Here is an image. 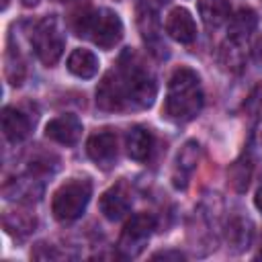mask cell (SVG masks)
Masks as SVG:
<instances>
[{
  "label": "cell",
  "mask_w": 262,
  "mask_h": 262,
  "mask_svg": "<svg viewBox=\"0 0 262 262\" xmlns=\"http://www.w3.org/2000/svg\"><path fill=\"white\" fill-rule=\"evenodd\" d=\"M199 160H201V145L190 139L180 147V151L176 156V170L182 174V178H186L196 168Z\"/></svg>",
  "instance_id": "23"
},
{
  "label": "cell",
  "mask_w": 262,
  "mask_h": 262,
  "mask_svg": "<svg viewBox=\"0 0 262 262\" xmlns=\"http://www.w3.org/2000/svg\"><path fill=\"white\" fill-rule=\"evenodd\" d=\"M199 14L205 27L217 29L229 18V2L227 0H199Z\"/></svg>",
  "instance_id": "18"
},
{
  "label": "cell",
  "mask_w": 262,
  "mask_h": 262,
  "mask_svg": "<svg viewBox=\"0 0 262 262\" xmlns=\"http://www.w3.org/2000/svg\"><path fill=\"white\" fill-rule=\"evenodd\" d=\"M143 2H147V4H151V6H156V8H160V6L168 4L170 0H143Z\"/></svg>",
  "instance_id": "29"
},
{
  "label": "cell",
  "mask_w": 262,
  "mask_h": 262,
  "mask_svg": "<svg viewBox=\"0 0 262 262\" xmlns=\"http://www.w3.org/2000/svg\"><path fill=\"white\" fill-rule=\"evenodd\" d=\"M96 104L100 111L106 113H115V111H123L129 106L127 100V90L123 84V78L117 70H111L98 84L96 88Z\"/></svg>",
  "instance_id": "8"
},
{
  "label": "cell",
  "mask_w": 262,
  "mask_h": 262,
  "mask_svg": "<svg viewBox=\"0 0 262 262\" xmlns=\"http://www.w3.org/2000/svg\"><path fill=\"white\" fill-rule=\"evenodd\" d=\"M68 70L78 78H94L98 72V57L90 49H74L68 57Z\"/></svg>",
  "instance_id": "17"
},
{
  "label": "cell",
  "mask_w": 262,
  "mask_h": 262,
  "mask_svg": "<svg viewBox=\"0 0 262 262\" xmlns=\"http://www.w3.org/2000/svg\"><path fill=\"white\" fill-rule=\"evenodd\" d=\"M45 135L61 145H76L82 135V123L76 115H59L45 125Z\"/></svg>",
  "instance_id": "10"
},
{
  "label": "cell",
  "mask_w": 262,
  "mask_h": 262,
  "mask_svg": "<svg viewBox=\"0 0 262 262\" xmlns=\"http://www.w3.org/2000/svg\"><path fill=\"white\" fill-rule=\"evenodd\" d=\"M166 33L182 45L192 43L196 39V25H194L192 14L186 8H180V6L174 8L166 18Z\"/></svg>",
  "instance_id": "11"
},
{
  "label": "cell",
  "mask_w": 262,
  "mask_h": 262,
  "mask_svg": "<svg viewBox=\"0 0 262 262\" xmlns=\"http://www.w3.org/2000/svg\"><path fill=\"white\" fill-rule=\"evenodd\" d=\"M80 37H88L102 49H113L123 37V23L119 14L111 8H98L92 12H84L80 23L74 25Z\"/></svg>",
  "instance_id": "3"
},
{
  "label": "cell",
  "mask_w": 262,
  "mask_h": 262,
  "mask_svg": "<svg viewBox=\"0 0 262 262\" xmlns=\"http://www.w3.org/2000/svg\"><path fill=\"white\" fill-rule=\"evenodd\" d=\"M4 194L8 199H18V201H37L41 194V184H37V180L31 178H18L4 186Z\"/></svg>",
  "instance_id": "21"
},
{
  "label": "cell",
  "mask_w": 262,
  "mask_h": 262,
  "mask_svg": "<svg viewBox=\"0 0 262 262\" xmlns=\"http://www.w3.org/2000/svg\"><path fill=\"white\" fill-rule=\"evenodd\" d=\"M203 108L201 78L190 68H178L168 80V94L164 102L166 119L174 123L192 121Z\"/></svg>",
  "instance_id": "1"
},
{
  "label": "cell",
  "mask_w": 262,
  "mask_h": 262,
  "mask_svg": "<svg viewBox=\"0 0 262 262\" xmlns=\"http://www.w3.org/2000/svg\"><path fill=\"white\" fill-rule=\"evenodd\" d=\"M31 45L35 49V55L43 66H55L63 53L66 37L61 33L59 20L55 16L41 18L31 33Z\"/></svg>",
  "instance_id": "5"
},
{
  "label": "cell",
  "mask_w": 262,
  "mask_h": 262,
  "mask_svg": "<svg viewBox=\"0 0 262 262\" xmlns=\"http://www.w3.org/2000/svg\"><path fill=\"white\" fill-rule=\"evenodd\" d=\"M137 8V27H139V33H141V39L143 43L147 45V49L158 55V57H166L168 55V47L162 39V31H160V20H158V10L156 6L143 2V0H137L135 4Z\"/></svg>",
  "instance_id": "7"
},
{
  "label": "cell",
  "mask_w": 262,
  "mask_h": 262,
  "mask_svg": "<svg viewBox=\"0 0 262 262\" xmlns=\"http://www.w3.org/2000/svg\"><path fill=\"white\" fill-rule=\"evenodd\" d=\"M244 61H246V55H244L242 43L227 39V41L221 45L219 63H221L225 70H229V72H239V70L244 68Z\"/></svg>",
  "instance_id": "22"
},
{
  "label": "cell",
  "mask_w": 262,
  "mask_h": 262,
  "mask_svg": "<svg viewBox=\"0 0 262 262\" xmlns=\"http://www.w3.org/2000/svg\"><path fill=\"white\" fill-rule=\"evenodd\" d=\"M154 229H156V219L149 213L133 215L125 223L123 233L119 237V252H121V256L137 258L143 252V248H145V244H147V239H149Z\"/></svg>",
  "instance_id": "6"
},
{
  "label": "cell",
  "mask_w": 262,
  "mask_h": 262,
  "mask_svg": "<svg viewBox=\"0 0 262 262\" xmlns=\"http://www.w3.org/2000/svg\"><path fill=\"white\" fill-rule=\"evenodd\" d=\"M127 154L131 160L135 162H143L149 158L151 154V147H154V135L149 129L141 127V125H135L129 129L127 133Z\"/></svg>",
  "instance_id": "15"
},
{
  "label": "cell",
  "mask_w": 262,
  "mask_h": 262,
  "mask_svg": "<svg viewBox=\"0 0 262 262\" xmlns=\"http://www.w3.org/2000/svg\"><path fill=\"white\" fill-rule=\"evenodd\" d=\"M37 219L29 211H6L4 213V229L14 235H27L35 229Z\"/></svg>",
  "instance_id": "20"
},
{
  "label": "cell",
  "mask_w": 262,
  "mask_h": 262,
  "mask_svg": "<svg viewBox=\"0 0 262 262\" xmlns=\"http://www.w3.org/2000/svg\"><path fill=\"white\" fill-rule=\"evenodd\" d=\"M246 108L250 111L252 117H258V113L262 111V86H258V88L250 94V98H248V102H246Z\"/></svg>",
  "instance_id": "25"
},
{
  "label": "cell",
  "mask_w": 262,
  "mask_h": 262,
  "mask_svg": "<svg viewBox=\"0 0 262 262\" xmlns=\"http://www.w3.org/2000/svg\"><path fill=\"white\" fill-rule=\"evenodd\" d=\"M20 2H23L25 6H35V4L39 2V0H20Z\"/></svg>",
  "instance_id": "31"
},
{
  "label": "cell",
  "mask_w": 262,
  "mask_h": 262,
  "mask_svg": "<svg viewBox=\"0 0 262 262\" xmlns=\"http://www.w3.org/2000/svg\"><path fill=\"white\" fill-rule=\"evenodd\" d=\"M6 78L10 84L18 86L23 84V78H25V61L20 57V51L18 47H8V53H6Z\"/></svg>",
  "instance_id": "24"
},
{
  "label": "cell",
  "mask_w": 262,
  "mask_h": 262,
  "mask_svg": "<svg viewBox=\"0 0 262 262\" xmlns=\"http://www.w3.org/2000/svg\"><path fill=\"white\" fill-rule=\"evenodd\" d=\"M256 258L262 260V233H260V237H258V252H256Z\"/></svg>",
  "instance_id": "30"
},
{
  "label": "cell",
  "mask_w": 262,
  "mask_h": 262,
  "mask_svg": "<svg viewBox=\"0 0 262 262\" xmlns=\"http://www.w3.org/2000/svg\"><path fill=\"white\" fill-rule=\"evenodd\" d=\"M33 119L23 113L20 108H14V106H4L2 108V131L6 135L8 141L12 143H18L23 139L29 137L31 133V127H33Z\"/></svg>",
  "instance_id": "12"
},
{
  "label": "cell",
  "mask_w": 262,
  "mask_h": 262,
  "mask_svg": "<svg viewBox=\"0 0 262 262\" xmlns=\"http://www.w3.org/2000/svg\"><path fill=\"white\" fill-rule=\"evenodd\" d=\"M90 194L92 184L88 178H72L55 190L51 211L59 221H74L86 211Z\"/></svg>",
  "instance_id": "4"
},
{
  "label": "cell",
  "mask_w": 262,
  "mask_h": 262,
  "mask_svg": "<svg viewBox=\"0 0 262 262\" xmlns=\"http://www.w3.org/2000/svg\"><path fill=\"white\" fill-rule=\"evenodd\" d=\"M256 27H258V16H256V12H254L252 8H239V10L231 16V20H229V25H227V39L237 41V43H244V41L256 31Z\"/></svg>",
  "instance_id": "16"
},
{
  "label": "cell",
  "mask_w": 262,
  "mask_h": 262,
  "mask_svg": "<svg viewBox=\"0 0 262 262\" xmlns=\"http://www.w3.org/2000/svg\"><path fill=\"white\" fill-rule=\"evenodd\" d=\"M6 4H8V0H4V8H6Z\"/></svg>",
  "instance_id": "32"
},
{
  "label": "cell",
  "mask_w": 262,
  "mask_h": 262,
  "mask_svg": "<svg viewBox=\"0 0 262 262\" xmlns=\"http://www.w3.org/2000/svg\"><path fill=\"white\" fill-rule=\"evenodd\" d=\"M227 178H229V184L233 186V190L244 192L248 188L250 178H252V158H250V154H244L242 158H237L227 168Z\"/></svg>",
  "instance_id": "19"
},
{
  "label": "cell",
  "mask_w": 262,
  "mask_h": 262,
  "mask_svg": "<svg viewBox=\"0 0 262 262\" xmlns=\"http://www.w3.org/2000/svg\"><path fill=\"white\" fill-rule=\"evenodd\" d=\"M117 72L123 78L129 106L147 108L154 104L156 94H158L156 78L151 76V72L145 68V63L141 61V57L133 49H125L121 53Z\"/></svg>",
  "instance_id": "2"
},
{
  "label": "cell",
  "mask_w": 262,
  "mask_h": 262,
  "mask_svg": "<svg viewBox=\"0 0 262 262\" xmlns=\"http://www.w3.org/2000/svg\"><path fill=\"white\" fill-rule=\"evenodd\" d=\"M151 258H154V260H160V258H162V260H182L184 256H182L180 252H158V254H154Z\"/></svg>",
  "instance_id": "26"
},
{
  "label": "cell",
  "mask_w": 262,
  "mask_h": 262,
  "mask_svg": "<svg viewBox=\"0 0 262 262\" xmlns=\"http://www.w3.org/2000/svg\"><path fill=\"white\" fill-rule=\"evenodd\" d=\"M254 205H256V209L262 213V184L258 186V190H256V196H254Z\"/></svg>",
  "instance_id": "28"
},
{
  "label": "cell",
  "mask_w": 262,
  "mask_h": 262,
  "mask_svg": "<svg viewBox=\"0 0 262 262\" xmlns=\"http://www.w3.org/2000/svg\"><path fill=\"white\" fill-rule=\"evenodd\" d=\"M86 151L96 166H100L102 170H108L117 160V135L113 131L94 133L86 143Z\"/></svg>",
  "instance_id": "9"
},
{
  "label": "cell",
  "mask_w": 262,
  "mask_h": 262,
  "mask_svg": "<svg viewBox=\"0 0 262 262\" xmlns=\"http://www.w3.org/2000/svg\"><path fill=\"white\" fill-rule=\"evenodd\" d=\"M252 53H254V59H256L258 63H262V33H260V35H258V39L254 41Z\"/></svg>",
  "instance_id": "27"
},
{
  "label": "cell",
  "mask_w": 262,
  "mask_h": 262,
  "mask_svg": "<svg viewBox=\"0 0 262 262\" xmlns=\"http://www.w3.org/2000/svg\"><path fill=\"white\" fill-rule=\"evenodd\" d=\"M98 207H100V213L106 219L119 221L131 209V196L123 188V184H117V186H111L106 192H102V196L98 201Z\"/></svg>",
  "instance_id": "14"
},
{
  "label": "cell",
  "mask_w": 262,
  "mask_h": 262,
  "mask_svg": "<svg viewBox=\"0 0 262 262\" xmlns=\"http://www.w3.org/2000/svg\"><path fill=\"white\" fill-rule=\"evenodd\" d=\"M252 237H254V229H252V221L248 217L233 215L227 221V225H225V242H227V248L233 254L246 252L250 248V244H252Z\"/></svg>",
  "instance_id": "13"
}]
</instances>
